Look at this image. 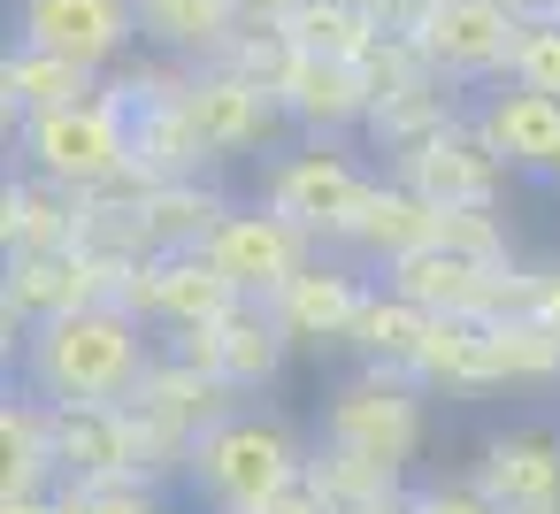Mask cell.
<instances>
[{"label":"cell","mask_w":560,"mask_h":514,"mask_svg":"<svg viewBox=\"0 0 560 514\" xmlns=\"http://www.w3.org/2000/svg\"><path fill=\"white\" fill-rule=\"evenodd\" d=\"M292 24V55H323V62H361L369 47V16L353 9V0H307Z\"/></svg>","instance_id":"obj_12"},{"label":"cell","mask_w":560,"mask_h":514,"mask_svg":"<svg viewBox=\"0 0 560 514\" xmlns=\"http://www.w3.org/2000/svg\"><path fill=\"white\" fill-rule=\"evenodd\" d=\"M407 514H499L476 483H445V491H415V506Z\"/></svg>","instance_id":"obj_17"},{"label":"cell","mask_w":560,"mask_h":514,"mask_svg":"<svg viewBox=\"0 0 560 514\" xmlns=\"http://www.w3.org/2000/svg\"><path fill=\"white\" fill-rule=\"evenodd\" d=\"M537 323H545V330H552V338H560V284H552V292H545V300H537Z\"/></svg>","instance_id":"obj_20"},{"label":"cell","mask_w":560,"mask_h":514,"mask_svg":"<svg viewBox=\"0 0 560 514\" xmlns=\"http://www.w3.org/2000/svg\"><path fill=\"white\" fill-rule=\"evenodd\" d=\"M269 124V101L246 85V78H200L185 101H177V131L200 147V154H231V147H254Z\"/></svg>","instance_id":"obj_11"},{"label":"cell","mask_w":560,"mask_h":514,"mask_svg":"<svg viewBox=\"0 0 560 514\" xmlns=\"http://www.w3.org/2000/svg\"><path fill=\"white\" fill-rule=\"evenodd\" d=\"M16 154H24L32 177H47V185H62V192H93V185L124 177V162H131V124H124L116 101L78 93V101H55V108H24Z\"/></svg>","instance_id":"obj_3"},{"label":"cell","mask_w":560,"mask_h":514,"mask_svg":"<svg viewBox=\"0 0 560 514\" xmlns=\"http://www.w3.org/2000/svg\"><path fill=\"white\" fill-rule=\"evenodd\" d=\"M85 85H93V70H78V62L39 55V47L16 39V55H9V101H24V108H55V101H78Z\"/></svg>","instance_id":"obj_13"},{"label":"cell","mask_w":560,"mask_h":514,"mask_svg":"<svg viewBox=\"0 0 560 514\" xmlns=\"http://www.w3.org/2000/svg\"><path fill=\"white\" fill-rule=\"evenodd\" d=\"M208 261L246 292V284H269V292H284L292 277H300V238H292V223L269 208V215H223L215 231H208Z\"/></svg>","instance_id":"obj_9"},{"label":"cell","mask_w":560,"mask_h":514,"mask_svg":"<svg viewBox=\"0 0 560 514\" xmlns=\"http://www.w3.org/2000/svg\"><path fill=\"white\" fill-rule=\"evenodd\" d=\"M147 292H154V307H170V315H185V323H208V315H223V300H231L238 284H231L215 261H200V269H162Z\"/></svg>","instance_id":"obj_15"},{"label":"cell","mask_w":560,"mask_h":514,"mask_svg":"<svg viewBox=\"0 0 560 514\" xmlns=\"http://www.w3.org/2000/svg\"><path fill=\"white\" fill-rule=\"evenodd\" d=\"M330 437L353 453V460H407L415 453V399L399 384H346L338 407H330Z\"/></svg>","instance_id":"obj_10"},{"label":"cell","mask_w":560,"mask_h":514,"mask_svg":"<svg viewBox=\"0 0 560 514\" xmlns=\"http://www.w3.org/2000/svg\"><path fill=\"white\" fill-rule=\"evenodd\" d=\"M70 514H154V499H139V491H101V499H78Z\"/></svg>","instance_id":"obj_18"},{"label":"cell","mask_w":560,"mask_h":514,"mask_svg":"<svg viewBox=\"0 0 560 514\" xmlns=\"http://www.w3.org/2000/svg\"><path fill=\"white\" fill-rule=\"evenodd\" d=\"M192 491L215 506V514H269L277 499H292L300 483V445L269 422V414H223L192 460H185Z\"/></svg>","instance_id":"obj_2"},{"label":"cell","mask_w":560,"mask_h":514,"mask_svg":"<svg viewBox=\"0 0 560 514\" xmlns=\"http://www.w3.org/2000/svg\"><path fill=\"white\" fill-rule=\"evenodd\" d=\"M361 315V292L346 277H292L284 284V323L292 330H346Z\"/></svg>","instance_id":"obj_14"},{"label":"cell","mask_w":560,"mask_h":514,"mask_svg":"<svg viewBox=\"0 0 560 514\" xmlns=\"http://www.w3.org/2000/svg\"><path fill=\"white\" fill-rule=\"evenodd\" d=\"M300 9H307V0H238V16H261V24H284Z\"/></svg>","instance_id":"obj_19"},{"label":"cell","mask_w":560,"mask_h":514,"mask_svg":"<svg viewBox=\"0 0 560 514\" xmlns=\"http://www.w3.org/2000/svg\"><path fill=\"white\" fill-rule=\"evenodd\" d=\"M514 78L560 93V16H529L522 24V47H514Z\"/></svg>","instance_id":"obj_16"},{"label":"cell","mask_w":560,"mask_h":514,"mask_svg":"<svg viewBox=\"0 0 560 514\" xmlns=\"http://www.w3.org/2000/svg\"><path fill=\"white\" fill-rule=\"evenodd\" d=\"M468 139L514 177H560V93L529 78H491L468 101Z\"/></svg>","instance_id":"obj_4"},{"label":"cell","mask_w":560,"mask_h":514,"mask_svg":"<svg viewBox=\"0 0 560 514\" xmlns=\"http://www.w3.org/2000/svg\"><path fill=\"white\" fill-rule=\"evenodd\" d=\"M16 376L47 407H101L139 376V323L124 307H55L24 330Z\"/></svg>","instance_id":"obj_1"},{"label":"cell","mask_w":560,"mask_h":514,"mask_svg":"<svg viewBox=\"0 0 560 514\" xmlns=\"http://www.w3.org/2000/svg\"><path fill=\"white\" fill-rule=\"evenodd\" d=\"M16 39L101 78L147 39V24L139 0H16Z\"/></svg>","instance_id":"obj_6"},{"label":"cell","mask_w":560,"mask_h":514,"mask_svg":"<svg viewBox=\"0 0 560 514\" xmlns=\"http://www.w3.org/2000/svg\"><path fill=\"white\" fill-rule=\"evenodd\" d=\"M522 24L529 16L514 0H430L422 9V62L460 78V85H491L514 70Z\"/></svg>","instance_id":"obj_5"},{"label":"cell","mask_w":560,"mask_h":514,"mask_svg":"<svg viewBox=\"0 0 560 514\" xmlns=\"http://www.w3.org/2000/svg\"><path fill=\"white\" fill-rule=\"evenodd\" d=\"M476 491H483L499 514H560V430H545V422L499 430V437L483 445Z\"/></svg>","instance_id":"obj_7"},{"label":"cell","mask_w":560,"mask_h":514,"mask_svg":"<svg viewBox=\"0 0 560 514\" xmlns=\"http://www.w3.org/2000/svg\"><path fill=\"white\" fill-rule=\"evenodd\" d=\"M361 200H369L361 170L346 154H323V147L284 154L277 177H269V208L284 223H346V215H361Z\"/></svg>","instance_id":"obj_8"}]
</instances>
